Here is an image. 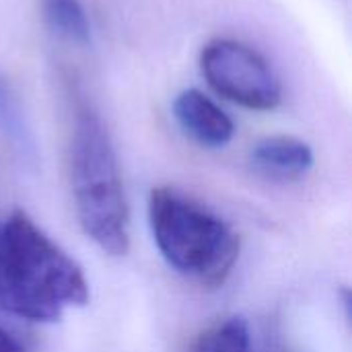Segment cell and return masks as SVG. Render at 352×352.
<instances>
[{
  "label": "cell",
  "mask_w": 352,
  "mask_h": 352,
  "mask_svg": "<svg viewBox=\"0 0 352 352\" xmlns=\"http://www.w3.org/2000/svg\"><path fill=\"white\" fill-rule=\"evenodd\" d=\"M200 72L217 95L235 105L254 111L280 105L283 87L276 72L260 52L237 39L208 41L200 54Z\"/></svg>",
  "instance_id": "cell-4"
},
{
  "label": "cell",
  "mask_w": 352,
  "mask_h": 352,
  "mask_svg": "<svg viewBox=\"0 0 352 352\" xmlns=\"http://www.w3.org/2000/svg\"><path fill=\"white\" fill-rule=\"evenodd\" d=\"M148 225L165 262L188 280L217 289L239 258V235L210 206L173 186L153 188Z\"/></svg>",
  "instance_id": "cell-2"
},
{
  "label": "cell",
  "mask_w": 352,
  "mask_h": 352,
  "mask_svg": "<svg viewBox=\"0 0 352 352\" xmlns=\"http://www.w3.org/2000/svg\"><path fill=\"white\" fill-rule=\"evenodd\" d=\"M89 301V283L27 212L0 221V309L27 322L54 324Z\"/></svg>",
  "instance_id": "cell-1"
},
{
  "label": "cell",
  "mask_w": 352,
  "mask_h": 352,
  "mask_svg": "<svg viewBox=\"0 0 352 352\" xmlns=\"http://www.w3.org/2000/svg\"><path fill=\"white\" fill-rule=\"evenodd\" d=\"M173 118L194 142L204 148H223L235 136V124L200 89H186L173 99Z\"/></svg>",
  "instance_id": "cell-5"
},
{
  "label": "cell",
  "mask_w": 352,
  "mask_h": 352,
  "mask_svg": "<svg viewBox=\"0 0 352 352\" xmlns=\"http://www.w3.org/2000/svg\"><path fill=\"white\" fill-rule=\"evenodd\" d=\"M70 186L85 235L105 254L124 256L130 248V210L113 142L103 120L85 109L70 138Z\"/></svg>",
  "instance_id": "cell-3"
},
{
  "label": "cell",
  "mask_w": 352,
  "mask_h": 352,
  "mask_svg": "<svg viewBox=\"0 0 352 352\" xmlns=\"http://www.w3.org/2000/svg\"><path fill=\"white\" fill-rule=\"evenodd\" d=\"M39 8L56 35L76 45L91 43V23L80 0H39Z\"/></svg>",
  "instance_id": "cell-7"
},
{
  "label": "cell",
  "mask_w": 352,
  "mask_h": 352,
  "mask_svg": "<svg viewBox=\"0 0 352 352\" xmlns=\"http://www.w3.org/2000/svg\"><path fill=\"white\" fill-rule=\"evenodd\" d=\"M252 167L274 182H295L314 167L311 146L297 136H266L250 151Z\"/></svg>",
  "instance_id": "cell-6"
},
{
  "label": "cell",
  "mask_w": 352,
  "mask_h": 352,
  "mask_svg": "<svg viewBox=\"0 0 352 352\" xmlns=\"http://www.w3.org/2000/svg\"><path fill=\"white\" fill-rule=\"evenodd\" d=\"M0 352H23L21 344L6 332L2 324H0Z\"/></svg>",
  "instance_id": "cell-10"
},
{
  "label": "cell",
  "mask_w": 352,
  "mask_h": 352,
  "mask_svg": "<svg viewBox=\"0 0 352 352\" xmlns=\"http://www.w3.org/2000/svg\"><path fill=\"white\" fill-rule=\"evenodd\" d=\"M192 352H260L252 328L243 318H229L208 328L194 342Z\"/></svg>",
  "instance_id": "cell-8"
},
{
  "label": "cell",
  "mask_w": 352,
  "mask_h": 352,
  "mask_svg": "<svg viewBox=\"0 0 352 352\" xmlns=\"http://www.w3.org/2000/svg\"><path fill=\"white\" fill-rule=\"evenodd\" d=\"M0 124L4 130H8L10 136L25 140L27 130H25V122H23L19 103L8 87V82L2 78V74H0Z\"/></svg>",
  "instance_id": "cell-9"
}]
</instances>
